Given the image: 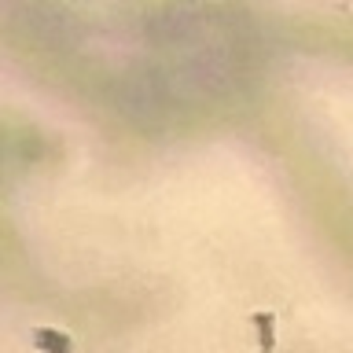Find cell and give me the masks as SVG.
I'll list each match as a JSON object with an SVG mask.
<instances>
[{
  "label": "cell",
  "instance_id": "2",
  "mask_svg": "<svg viewBox=\"0 0 353 353\" xmlns=\"http://www.w3.org/2000/svg\"><path fill=\"white\" fill-rule=\"evenodd\" d=\"M254 327H258V335H261L258 353H272L276 350V316L272 313H254Z\"/></svg>",
  "mask_w": 353,
  "mask_h": 353
},
{
  "label": "cell",
  "instance_id": "1",
  "mask_svg": "<svg viewBox=\"0 0 353 353\" xmlns=\"http://www.w3.org/2000/svg\"><path fill=\"white\" fill-rule=\"evenodd\" d=\"M33 346L44 350V353H74V342L66 331H55V327H37L33 331Z\"/></svg>",
  "mask_w": 353,
  "mask_h": 353
}]
</instances>
